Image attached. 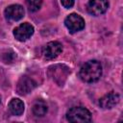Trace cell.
<instances>
[{
	"label": "cell",
	"instance_id": "obj_1",
	"mask_svg": "<svg viewBox=\"0 0 123 123\" xmlns=\"http://www.w3.org/2000/svg\"><path fill=\"white\" fill-rule=\"evenodd\" d=\"M80 78L86 83H94L102 75V65L99 62L92 60L86 62L80 69Z\"/></svg>",
	"mask_w": 123,
	"mask_h": 123
},
{
	"label": "cell",
	"instance_id": "obj_2",
	"mask_svg": "<svg viewBox=\"0 0 123 123\" xmlns=\"http://www.w3.org/2000/svg\"><path fill=\"white\" fill-rule=\"evenodd\" d=\"M66 118L70 122L86 123L91 120V113L84 107H73L67 111Z\"/></svg>",
	"mask_w": 123,
	"mask_h": 123
},
{
	"label": "cell",
	"instance_id": "obj_3",
	"mask_svg": "<svg viewBox=\"0 0 123 123\" xmlns=\"http://www.w3.org/2000/svg\"><path fill=\"white\" fill-rule=\"evenodd\" d=\"M64 24L70 33H76L85 28L84 18L77 13H70L64 20Z\"/></svg>",
	"mask_w": 123,
	"mask_h": 123
},
{
	"label": "cell",
	"instance_id": "obj_4",
	"mask_svg": "<svg viewBox=\"0 0 123 123\" xmlns=\"http://www.w3.org/2000/svg\"><path fill=\"white\" fill-rule=\"evenodd\" d=\"M69 72L70 71L68 67H66L65 65H61V64H57L49 68L50 77H52V79L57 84H59V86H62Z\"/></svg>",
	"mask_w": 123,
	"mask_h": 123
},
{
	"label": "cell",
	"instance_id": "obj_5",
	"mask_svg": "<svg viewBox=\"0 0 123 123\" xmlns=\"http://www.w3.org/2000/svg\"><path fill=\"white\" fill-rule=\"evenodd\" d=\"M108 7H109L108 0H89L86 5L87 12L95 16L104 13L108 10Z\"/></svg>",
	"mask_w": 123,
	"mask_h": 123
},
{
	"label": "cell",
	"instance_id": "obj_6",
	"mask_svg": "<svg viewBox=\"0 0 123 123\" xmlns=\"http://www.w3.org/2000/svg\"><path fill=\"white\" fill-rule=\"evenodd\" d=\"M33 34H34V27L27 22L20 24L18 27H16L13 30V36L19 41L27 40L32 37Z\"/></svg>",
	"mask_w": 123,
	"mask_h": 123
},
{
	"label": "cell",
	"instance_id": "obj_7",
	"mask_svg": "<svg viewBox=\"0 0 123 123\" xmlns=\"http://www.w3.org/2000/svg\"><path fill=\"white\" fill-rule=\"evenodd\" d=\"M62 51V45L58 41L48 42L43 49V57L46 60H53L57 58Z\"/></svg>",
	"mask_w": 123,
	"mask_h": 123
},
{
	"label": "cell",
	"instance_id": "obj_8",
	"mask_svg": "<svg viewBox=\"0 0 123 123\" xmlns=\"http://www.w3.org/2000/svg\"><path fill=\"white\" fill-rule=\"evenodd\" d=\"M37 86V83L30 77H21L16 86V91L20 95H25L31 92Z\"/></svg>",
	"mask_w": 123,
	"mask_h": 123
},
{
	"label": "cell",
	"instance_id": "obj_9",
	"mask_svg": "<svg viewBox=\"0 0 123 123\" xmlns=\"http://www.w3.org/2000/svg\"><path fill=\"white\" fill-rule=\"evenodd\" d=\"M119 100H120L119 94L111 91V92H109L108 94L104 95L102 98H100L99 106L102 109H111L118 104Z\"/></svg>",
	"mask_w": 123,
	"mask_h": 123
},
{
	"label": "cell",
	"instance_id": "obj_10",
	"mask_svg": "<svg viewBox=\"0 0 123 123\" xmlns=\"http://www.w3.org/2000/svg\"><path fill=\"white\" fill-rule=\"evenodd\" d=\"M24 9L20 5H11L5 10L6 18L11 21L20 20L24 16Z\"/></svg>",
	"mask_w": 123,
	"mask_h": 123
},
{
	"label": "cell",
	"instance_id": "obj_11",
	"mask_svg": "<svg viewBox=\"0 0 123 123\" xmlns=\"http://www.w3.org/2000/svg\"><path fill=\"white\" fill-rule=\"evenodd\" d=\"M9 111L13 115H21L24 111V103L17 98H13L8 105Z\"/></svg>",
	"mask_w": 123,
	"mask_h": 123
},
{
	"label": "cell",
	"instance_id": "obj_12",
	"mask_svg": "<svg viewBox=\"0 0 123 123\" xmlns=\"http://www.w3.org/2000/svg\"><path fill=\"white\" fill-rule=\"evenodd\" d=\"M32 111H33V113L36 115V116H44L48 111V108H47V105L44 101L42 100H37L34 105H33V108H32Z\"/></svg>",
	"mask_w": 123,
	"mask_h": 123
},
{
	"label": "cell",
	"instance_id": "obj_13",
	"mask_svg": "<svg viewBox=\"0 0 123 123\" xmlns=\"http://www.w3.org/2000/svg\"><path fill=\"white\" fill-rule=\"evenodd\" d=\"M16 58V55L15 53L12 50V49H8V50H5L2 54H1V60L3 61V62L5 63H12L14 59Z\"/></svg>",
	"mask_w": 123,
	"mask_h": 123
},
{
	"label": "cell",
	"instance_id": "obj_14",
	"mask_svg": "<svg viewBox=\"0 0 123 123\" xmlns=\"http://www.w3.org/2000/svg\"><path fill=\"white\" fill-rule=\"evenodd\" d=\"M26 3L29 11L31 12H35L40 9L42 0H26Z\"/></svg>",
	"mask_w": 123,
	"mask_h": 123
},
{
	"label": "cell",
	"instance_id": "obj_15",
	"mask_svg": "<svg viewBox=\"0 0 123 123\" xmlns=\"http://www.w3.org/2000/svg\"><path fill=\"white\" fill-rule=\"evenodd\" d=\"M61 3L65 9H70L74 5V0H61Z\"/></svg>",
	"mask_w": 123,
	"mask_h": 123
},
{
	"label": "cell",
	"instance_id": "obj_16",
	"mask_svg": "<svg viewBox=\"0 0 123 123\" xmlns=\"http://www.w3.org/2000/svg\"><path fill=\"white\" fill-rule=\"evenodd\" d=\"M0 104H1V98H0Z\"/></svg>",
	"mask_w": 123,
	"mask_h": 123
}]
</instances>
